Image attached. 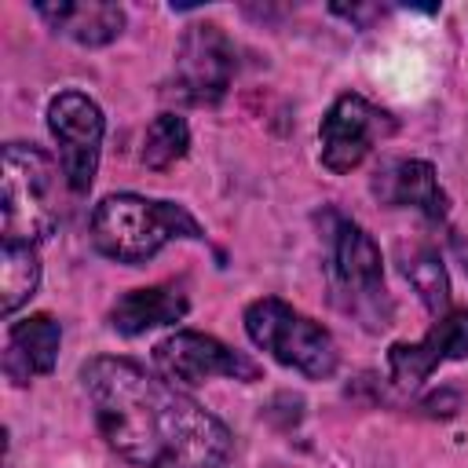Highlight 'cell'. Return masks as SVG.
Returning a JSON list of instances; mask_svg holds the SVG:
<instances>
[{"label": "cell", "mask_w": 468, "mask_h": 468, "mask_svg": "<svg viewBox=\"0 0 468 468\" xmlns=\"http://www.w3.org/2000/svg\"><path fill=\"white\" fill-rule=\"evenodd\" d=\"M154 366L161 377L172 384H205L212 377H230V380H260L263 369L256 358L245 351H234L230 344L197 333V329H176L154 347Z\"/></svg>", "instance_id": "obj_9"}, {"label": "cell", "mask_w": 468, "mask_h": 468, "mask_svg": "<svg viewBox=\"0 0 468 468\" xmlns=\"http://www.w3.org/2000/svg\"><path fill=\"white\" fill-rule=\"evenodd\" d=\"M468 358V307L446 311L420 340H399L388 351V373L399 388L424 384L439 366Z\"/></svg>", "instance_id": "obj_10"}, {"label": "cell", "mask_w": 468, "mask_h": 468, "mask_svg": "<svg viewBox=\"0 0 468 468\" xmlns=\"http://www.w3.org/2000/svg\"><path fill=\"white\" fill-rule=\"evenodd\" d=\"M201 241V223L179 201H157L143 194H110L91 212V241L117 263H143L168 241Z\"/></svg>", "instance_id": "obj_2"}, {"label": "cell", "mask_w": 468, "mask_h": 468, "mask_svg": "<svg viewBox=\"0 0 468 468\" xmlns=\"http://www.w3.org/2000/svg\"><path fill=\"white\" fill-rule=\"evenodd\" d=\"M55 165L44 150L26 143L4 146V176H0V216H4V241L37 245L58 223L55 201Z\"/></svg>", "instance_id": "obj_4"}, {"label": "cell", "mask_w": 468, "mask_h": 468, "mask_svg": "<svg viewBox=\"0 0 468 468\" xmlns=\"http://www.w3.org/2000/svg\"><path fill=\"white\" fill-rule=\"evenodd\" d=\"M190 150V128L179 113H157L143 135V165L154 172L172 168L176 161H183Z\"/></svg>", "instance_id": "obj_17"}, {"label": "cell", "mask_w": 468, "mask_h": 468, "mask_svg": "<svg viewBox=\"0 0 468 468\" xmlns=\"http://www.w3.org/2000/svg\"><path fill=\"white\" fill-rule=\"evenodd\" d=\"M58 344H62V325L51 314H29L7 329V347H4V373L15 384H29L33 377H48L58 362Z\"/></svg>", "instance_id": "obj_12"}, {"label": "cell", "mask_w": 468, "mask_h": 468, "mask_svg": "<svg viewBox=\"0 0 468 468\" xmlns=\"http://www.w3.org/2000/svg\"><path fill=\"white\" fill-rule=\"evenodd\" d=\"M33 11L48 22V29L69 37L80 48H106L124 29V7L106 0H58V4H37Z\"/></svg>", "instance_id": "obj_14"}, {"label": "cell", "mask_w": 468, "mask_h": 468, "mask_svg": "<svg viewBox=\"0 0 468 468\" xmlns=\"http://www.w3.org/2000/svg\"><path fill=\"white\" fill-rule=\"evenodd\" d=\"M245 333L274 362H282L311 380H325L340 366V351H336V340L329 336V329H322L314 318L300 314L296 307H289L278 296H260L245 307Z\"/></svg>", "instance_id": "obj_5"}, {"label": "cell", "mask_w": 468, "mask_h": 468, "mask_svg": "<svg viewBox=\"0 0 468 468\" xmlns=\"http://www.w3.org/2000/svg\"><path fill=\"white\" fill-rule=\"evenodd\" d=\"M186 311H190V300H186L183 285L179 282H161V285H146V289H132V292L117 296L106 322L121 336H139L146 329L183 322Z\"/></svg>", "instance_id": "obj_13"}, {"label": "cell", "mask_w": 468, "mask_h": 468, "mask_svg": "<svg viewBox=\"0 0 468 468\" xmlns=\"http://www.w3.org/2000/svg\"><path fill=\"white\" fill-rule=\"evenodd\" d=\"M325 278L333 303L362 322L366 329H384L395 314V303L384 285L377 241L347 216L325 212Z\"/></svg>", "instance_id": "obj_3"}, {"label": "cell", "mask_w": 468, "mask_h": 468, "mask_svg": "<svg viewBox=\"0 0 468 468\" xmlns=\"http://www.w3.org/2000/svg\"><path fill=\"white\" fill-rule=\"evenodd\" d=\"M373 197L388 208H417L428 223H442L450 212V197L439 186V176L420 157L384 161L373 172Z\"/></svg>", "instance_id": "obj_11"}, {"label": "cell", "mask_w": 468, "mask_h": 468, "mask_svg": "<svg viewBox=\"0 0 468 468\" xmlns=\"http://www.w3.org/2000/svg\"><path fill=\"white\" fill-rule=\"evenodd\" d=\"M399 263H402V274L410 278V285L417 289L420 303L435 318L446 314V307H450V274H446L442 256L428 241H417V245H410V252L399 249Z\"/></svg>", "instance_id": "obj_15"}, {"label": "cell", "mask_w": 468, "mask_h": 468, "mask_svg": "<svg viewBox=\"0 0 468 468\" xmlns=\"http://www.w3.org/2000/svg\"><path fill=\"white\" fill-rule=\"evenodd\" d=\"M395 117L380 106H373L369 99L344 91L340 99H333V106L325 110L322 124H318V157L333 176H344L351 168H358L373 146L388 135H395Z\"/></svg>", "instance_id": "obj_8"}, {"label": "cell", "mask_w": 468, "mask_h": 468, "mask_svg": "<svg viewBox=\"0 0 468 468\" xmlns=\"http://www.w3.org/2000/svg\"><path fill=\"white\" fill-rule=\"evenodd\" d=\"M48 132L58 146V165L73 194H88L99 172L106 121L84 91H58L48 102Z\"/></svg>", "instance_id": "obj_7"}, {"label": "cell", "mask_w": 468, "mask_h": 468, "mask_svg": "<svg viewBox=\"0 0 468 468\" xmlns=\"http://www.w3.org/2000/svg\"><path fill=\"white\" fill-rule=\"evenodd\" d=\"M40 285V260L33 245L4 241L0 249V311L11 318Z\"/></svg>", "instance_id": "obj_16"}, {"label": "cell", "mask_w": 468, "mask_h": 468, "mask_svg": "<svg viewBox=\"0 0 468 468\" xmlns=\"http://www.w3.org/2000/svg\"><path fill=\"white\" fill-rule=\"evenodd\" d=\"M91 417L106 446L135 468H223L230 428L168 377L117 355L80 366Z\"/></svg>", "instance_id": "obj_1"}, {"label": "cell", "mask_w": 468, "mask_h": 468, "mask_svg": "<svg viewBox=\"0 0 468 468\" xmlns=\"http://www.w3.org/2000/svg\"><path fill=\"white\" fill-rule=\"evenodd\" d=\"M238 69V55L230 37L216 22H194L179 37L176 69H172V95L190 106H216Z\"/></svg>", "instance_id": "obj_6"}]
</instances>
